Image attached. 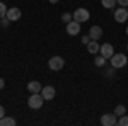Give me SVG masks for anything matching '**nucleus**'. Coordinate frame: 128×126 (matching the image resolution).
<instances>
[{"mask_svg":"<svg viewBox=\"0 0 128 126\" xmlns=\"http://www.w3.org/2000/svg\"><path fill=\"white\" fill-rule=\"evenodd\" d=\"M43 104H44V97L41 96V92L40 94H31L29 99H28V106L31 109H41Z\"/></svg>","mask_w":128,"mask_h":126,"instance_id":"nucleus-1","label":"nucleus"},{"mask_svg":"<svg viewBox=\"0 0 128 126\" xmlns=\"http://www.w3.org/2000/svg\"><path fill=\"white\" fill-rule=\"evenodd\" d=\"M109 60H111V67H114V68H123V67H126V63H128L126 55H123V53H116Z\"/></svg>","mask_w":128,"mask_h":126,"instance_id":"nucleus-2","label":"nucleus"},{"mask_svg":"<svg viewBox=\"0 0 128 126\" xmlns=\"http://www.w3.org/2000/svg\"><path fill=\"white\" fill-rule=\"evenodd\" d=\"M48 67L53 72H58V70H62V68L65 67V60L62 58V56H51L48 60Z\"/></svg>","mask_w":128,"mask_h":126,"instance_id":"nucleus-3","label":"nucleus"},{"mask_svg":"<svg viewBox=\"0 0 128 126\" xmlns=\"http://www.w3.org/2000/svg\"><path fill=\"white\" fill-rule=\"evenodd\" d=\"M89 17H90V14H89L87 9H84V7H79V9H75V12H74V20H77V22H86V20H89Z\"/></svg>","mask_w":128,"mask_h":126,"instance_id":"nucleus-4","label":"nucleus"},{"mask_svg":"<svg viewBox=\"0 0 128 126\" xmlns=\"http://www.w3.org/2000/svg\"><path fill=\"white\" fill-rule=\"evenodd\" d=\"M101 125H102V126H114V125H118V116H116L114 113L102 114V116H101Z\"/></svg>","mask_w":128,"mask_h":126,"instance_id":"nucleus-5","label":"nucleus"},{"mask_svg":"<svg viewBox=\"0 0 128 126\" xmlns=\"http://www.w3.org/2000/svg\"><path fill=\"white\" fill-rule=\"evenodd\" d=\"M126 19H128V9L126 7H118V9H114V20H116L118 24H123Z\"/></svg>","mask_w":128,"mask_h":126,"instance_id":"nucleus-6","label":"nucleus"},{"mask_svg":"<svg viewBox=\"0 0 128 126\" xmlns=\"http://www.w3.org/2000/svg\"><path fill=\"white\" fill-rule=\"evenodd\" d=\"M99 51H101V56H104L106 60H109L113 55H114V49H113V44H109V43H104V44H101V48H99Z\"/></svg>","mask_w":128,"mask_h":126,"instance_id":"nucleus-7","label":"nucleus"},{"mask_svg":"<svg viewBox=\"0 0 128 126\" xmlns=\"http://www.w3.org/2000/svg\"><path fill=\"white\" fill-rule=\"evenodd\" d=\"M80 32V22H77V20H70L68 24H67V34H70V36H77Z\"/></svg>","mask_w":128,"mask_h":126,"instance_id":"nucleus-8","label":"nucleus"},{"mask_svg":"<svg viewBox=\"0 0 128 126\" xmlns=\"http://www.w3.org/2000/svg\"><path fill=\"white\" fill-rule=\"evenodd\" d=\"M41 96L44 97V101H51V99H55V96H56V90H55V87H51V85H46V87L41 89Z\"/></svg>","mask_w":128,"mask_h":126,"instance_id":"nucleus-9","label":"nucleus"},{"mask_svg":"<svg viewBox=\"0 0 128 126\" xmlns=\"http://www.w3.org/2000/svg\"><path fill=\"white\" fill-rule=\"evenodd\" d=\"M20 15H22V12H20L17 7H10L7 10V19H10V22H16V20L20 19Z\"/></svg>","mask_w":128,"mask_h":126,"instance_id":"nucleus-10","label":"nucleus"},{"mask_svg":"<svg viewBox=\"0 0 128 126\" xmlns=\"http://www.w3.org/2000/svg\"><path fill=\"white\" fill-rule=\"evenodd\" d=\"M101 36H102V29H101V26H92V27L89 29V38H90V39H96V41H98Z\"/></svg>","mask_w":128,"mask_h":126,"instance_id":"nucleus-11","label":"nucleus"},{"mask_svg":"<svg viewBox=\"0 0 128 126\" xmlns=\"http://www.w3.org/2000/svg\"><path fill=\"white\" fill-rule=\"evenodd\" d=\"M41 89H43V85H41L38 80H32V82H29V84H28V90H29L31 94H40Z\"/></svg>","mask_w":128,"mask_h":126,"instance_id":"nucleus-12","label":"nucleus"},{"mask_svg":"<svg viewBox=\"0 0 128 126\" xmlns=\"http://www.w3.org/2000/svg\"><path fill=\"white\" fill-rule=\"evenodd\" d=\"M99 48H101V44H99L96 39H90V41L87 43V51H89V53H92V55L99 53Z\"/></svg>","mask_w":128,"mask_h":126,"instance_id":"nucleus-13","label":"nucleus"},{"mask_svg":"<svg viewBox=\"0 0 128 126\" xmlns=\"http://www.w3.org/2000/svg\"><path fill=\"white\" fill-rule=\"evenodd\" d=\"M0 126H16V119L9 116H4L0 119Z\"/></svg>","mask_w":128,"mask_h":126,"instance_id":"nucleus-14","label":"nucleus"},{"mask_svg":"<svg viewBox=\"0 0 128 126\" xmlns=\"http://www.w3.org/2000/svg\"><path fill=\"white\" fill-rule=\"evenodd\" d=\"M104 9H114V5H118V0H101Z\"/></svg>","mask_w":128,"mask_h":126,"instance_id":"nucleus-15","label":"nucleus"},{"mask_svg":"<svg viewBox=\"0 0 128 126\" xmlns=\"http://www.w3.org/2000/svg\"><path fill=\"white\" fill-rule=\"evenodd\" d=\"M114 114H116V116H123V114H126V107L123 106V104H120V106H116L114 107Z\"/></svg>","mask_w":128,"mask_h":126,"instance_id":"nucleus-16","label":"nucleus"},{"mask_svg":"<svg viewBox=\"0 0 128 126\" xmlns=\"http://www.w3.org/2000/svg\"><path fill=\"white\" fill-rule=\"evenodd\" d=\"M104 63H106V58L104 56H96V60H94V65L96 67H104Z\"/></svg>","mask_w":128,"mask_h":126,"instance_id":"nucleus-17","label":"nucleus"},{"mask_svg":"<svg viewBox=\"0 0 128 126\" xmlns=\"http://www.w3.org/2000/svg\"><path fill=\"white\" fill-rule=\"evenodd\" d=\"M70 20H74V15H72L70 12H65V14L62 15V22H65V24H68Z\"/></svg>","mask_w":128,"mask_h":126,"instance_id":"nucleus-18","label":"nucleus"},{"mask_svg":"<svg viewBox=\"0 0 128 126\" xmlns=\"http://www.w3.org/2000/svg\"><path fill=\"white\" fill-rule=\"evenodd\" d=\"M118 125H120V126H128V116H126V114L120 116V119H118Z\"/></svg>","mask_w":128,"mask_h":126,"instance_id":"nucleus-19","label":"nucleus"},{"mask_svg":"<svg viewBox=\"0 0 128 126\" xmlns=\"http://www.w3.org/2000/svg\"><path fill=\"white\" fill-rule=\"evenodd\" d=\"M7 7H5V3H4V2H0V17H5V15H7Z\"/></svg>","mask_w":128,"mask_h":126,"instance_id":"nucleus-20","label":"nucleus"},{"mask_svg":"<svg viewBox=\"0 0 128 126\" xmlns=\"http://www.w3.org/2000/svg\"><path fill=\"white\" fill-rule=\"evenodd\" d=\"M114 70H116L114 67L108 68V70H106V77H108V78H113V77H114Z\"/></svg>","mask_w":128,"mask_h":126,"instance_id":"nucleus-21","label":"nucleus"},{"mask_svg":"<svg viewBox=\"0 0 128 126\" xmlns=\"http://www.w3.org/2000/svg\"><path fill=\"white\" fill-rule=\"evenodd\" d=\"M9 24H10V19H7V15H5V17H2V26H5V27H7Z\"/></svg>","mask_w":128,"mask_h":126,"instance_id":"nucleus-22","label":"nucleus"},{"mask_svg":"<svg viewBox=\"0 0 128 126\" xmlns=\"http://www.w3.org/2000/svg\"><path fill=\"white\" fill-rule=\"evenodd\" d=\"M118 5H120V7H126V9H128V0H118Z\"/></svg>","mask_w":128,"mask_h":126,"instance_id":"nucleus-23","label":"nucleus"},{"mask_svg":"<svg viewBox=\"0 0 128 126\" xmlns=\"http://www.w3.org/2000/svg\"><path fill=\"white\" fill-rule=\"evenodd\" d=\"M4 116H5V107H4V106H0V119H2Z\"/></svg>","mask_w":128,"mask_h":126,"instance_id":"nucleus-24","label":"nucleus"},{"mask_svg":"<svg viewBox=\"0 0 128 126\" xmlns=\"http://www.w3.org/2000/svg\"><path fill=\"white\" fill-rule=\"evenodd\" d=\"M89 41H90V38H89V34H87V36H84V38H82V43H84V44H87Z\"/></svg>","mask_w":128,"mask_h":126,"instance_id":"nucleus-25","label":"nucleus"},{"mask_svg":"<svg viewBox=\"0 0 128 126\" xmlns=\"http://www.w3.org/2000/svg\"><path fill=\"white\" fill-rule=\"evenodd\" d=\"M4 87H5V80H4V78H0V90H2Z\"/></svg>","mask_w":128,"mask_h":126,"instance_id":"nucleus-26","label":"nucleus"},{"mask_svg":"<svg viewBox=\"0 0 128 126\" xmlns=\"http://www.w3.org/2000/svg\"><path fill=\"white\" fill-rule=\"evenodd\" d=\"M56 2H58V0H50V3H56Z\"/></svg>","mask_w":128,"mask_h":126,"instance_id":"nucleus-27","label":"nucleus"},{"mask_svg":"<svg viewBox=\"0 0 128 126\" xmlns=\"http://www.w3.org/2000/svg\"><path fill=\"white\" fill-rule=\"evenodd\" d=\"M126 34H128V27H126Z\"/></svg>","mask_w":128,"mask_h":126,"instance_id":"nucleus-28","label":"nucleus"},{"mask_svg":"<svg viewBox=\"0 0 128 126\" xmlns=\"http://www.w3.org/2000/svg\"><path fill=\"white\" fill-rule=\"evenodd\" d=\"M126 49H128V44H126Z\"/></svg>","mask_w":128,"mask_h":126,"instance_id":"nucleus-29","label":"nucleus"}]
</instances>
